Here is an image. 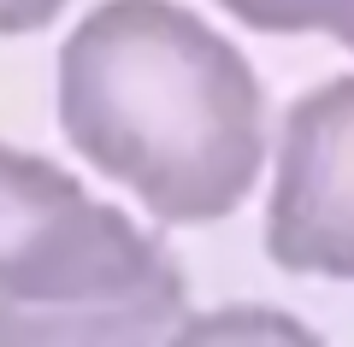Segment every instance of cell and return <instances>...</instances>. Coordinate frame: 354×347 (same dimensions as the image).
<instances>
[{
	"instance_id": "cell-2",
	"label": "cell",
	"mask_w": 354,
	"mask_h": 347,
	"mask_svg": "<svg viewBox=\"0 0 354 347\" xmlns=\"http://www.w3.org/2000/svg\"><path fill=\"white\" fill-rule=\"evenodd\" d=\"M183 277L153 230L101 200L71 165L0 141V300L88 306Z\"/></svg>"
},
{
	"instance_id": "cell-4",
	"label": "cell",
	"mask_w": 354,
	"mask_h": 347,
	"mask_svg": "<svg viewBox=\"0 0 354 347\" xmlns=\"http://www.w3.org/2000/svg\"><path fill=\"white\" fill-rule=\"evenodd\" d=\"M183 312H189V283L183 277L148 288V295L88 300V306L0 300V347H165Z\"/></svg>"
},
{
	"instance_id": "cell-1",
	"label": "cell",
	"mask_w": 354,
	"mask_h": 347,
	"mask_svg": "<svg viewBox=\"0 0 354 347\" xmlns=\"http://www.w3.org/2000/svg\"><path fill=\"white\" fill-rule=\"evenodd\" d=\"M53 112L71 153L153 224H218L272 159L248 53L183 0H95L59 41Z\"/></svg>"
},
{
	"instance_id": "cell-3",
	"label": "cell",
	"mask_w": 354,
	"mask_h": 347,
	"mask_svg": "<svg viewBox=\"0 0 354 347\" xmlns=\"http://www.w3.org/2000/svg\"><path fill=\"white\" fill-rule=\"evenodd\" d=\"M266 171V259L290 277L354 283V71L283 106Z\"/></svg>"
},
{
	"instance_id": "cell-7",
	"label": "cell",
	"mask_w": 354,
	"mask_h": 347,
	"mask_svg": "<svg viewBox=\"0 0 354 347\" xmlns=\"http://www.w3.org/2000/svg\"><path fill=\"white\" fill-rule=\"evenodd\" d=\"M65 12V0H0V36H36Z\"/></svg>"
},
{
	"instance_id": "cell-5",
	"label": "cell",
	"mask_w": 354,
	"mask_h": 347,
	"mask_svg": "<svg viewBox=\"0 0 354 347\" xmlns=\"http://www.w3.org/2000/svg\"><path fill=\"white\" fill-rule=\"evenodd\" d=\"M165 347H325V335L283 306L225 300V306H189Z\"/></svg>"
},
{
	"instance_id": "cell-6",
	"label": "cell",
	"mask_w": 354,
	"mask_h": 347,
	"mask_svg": "<svg viewBox=\"0 0 354 347\" xmlns=\"http://www.w3.org/2000/svg\"><path fill=\"white\" fill-rule=\"evenodd\" d=\"M218 12L260 36H313V30L330 36L337 18L348 12V0H218Z\"/></svg>"
},
{
	"instance_id": "cell-8",
	"label": "cell",
	"mask_w": 354,
	"mask_h": 347,
	"mask_svg": "<svg viewBox=\"0 0 354 347\" xmlns=\"http://www.w3.org/2000/svg\"><path fill=\"white\" fill-rule=\"evenodd\" d=\"M330 41H342V48L354 53V0H348V12L337 18V30H330Z\"/></svg>"
}]
</instances>
